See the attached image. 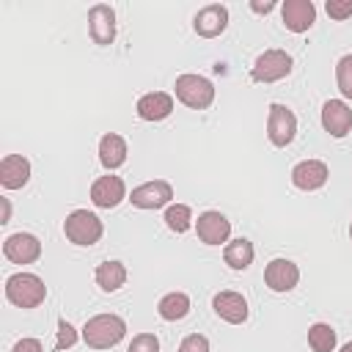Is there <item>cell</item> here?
<instances>
[{
	"label": "cell",
	"instance_id": "11",
	"mask_svg": "<svg viewBox=\"0 0 352 352\" xmlns=\"http://www.w3.org/2000/svg\"><path fill=\"white\" fill-rule=\"evenodd\" d=\"M126 198V187L121 182V176H99L94 184H91V201L99 206V209H113L118 206L121 201Z\"/></svg>",
	"mask_w": 352,
	"mask_h": 352
},
{
	"label": "cell",
	"instance_id": "6",
	"mask_svg": "<svg viewBox=\"0 0 352 352\" xmlns=\"http://www.w3.org/2000/svg\"><path fill=\"white\" fill-rule=\"evenodd\" d=\"M289 72H292V55L283 50H267L256 58L250 77L256 82H275V80H283Z\"/></svg>",
	"mask_w": 352,
	"mask_h": 352
},
{
	"label": "cell",
	"instance_id": "10",
	"mask_svg": "<svg viewBox=\"0 0 352 352\" xmlns=\"http://www.w3.org/2000/svg\"><path fill=\"white\" fill-rule=\"evenodd\" d=\"M300 280V267L292 258H272L264 270V283L272 292H292Z\"/></svg>",
	"mask_w": 352,
	"mask_h": 352
},
{
	"label": "cell",
	"instance_id": "27",
	"mask_svg": "<svg viewBox=\"0 0 352 352\" xmlns=\"http://www.w3.org/2000/svg\"><path fill=\"white\" fill-rule=\"evenodd\" d=\"M126 352H160V338L154 333H138Z\"/></svg>",
	"mask_w": 352,
	"mask_h": 352
},
{
	"label": "cell",
	"instance_id": "30",
	"mask_svg": "<svg viewBox=\"0 0 352 352\" xmlns=\"http://www.w3.org/2000/svg\"><path fill=\"white\" fill-rule=\"evenodd\" d=\"M324 8L330 14V19H338V22L346 19V16H352V0H327Z\"/></svg>",
	"mask_w": 352,
	"mask_h": 352
},
{
	"label": "cell",
	"instance_id": "2",
	"mask_svg": "<svg viewBox=\"0 0 352 352\" xmlns=\"http://www.w3.org/2000/svg\"><path fill=\"white\" fill-rule=\"evenodd\" d=\"M6 297L16 308H36L47 297V286L38 275L33 272H16L6 280Z\"/></svg>",
	"mask_w": 352,
	"mask_h": 352
},
{
	"label": "cell",
	"instance_id": "19",
	"mask_svg": "<svg viewBox=\"0 0 352 352\" xmlns=\"http://www.w3.org/2000/svg\"><path fill=\"white\" fill-rule=\"evenodd\" d=\"M30 179V162L22 154H6L0 162V184L6 190H19Z\"/></svg>",
	"mask_w": 352,
	"mask_h": 352
},
{
	"label": "cell",
	"instance_id": "18",
	"mask_svg": "<svg viewBox=\"0 0 352 352\" xmlns=\"http://www.w3.org/2000/svg\"><path fill=\"white\" fill-rule=\"evenodd\" d=\"M138 116L143 121H162L173 113V96L165 94V91H151V94H143L138 99Z\"/></svg>",
	"mask_w": 352,
	"mask_h": 352
},
{
	"label": "cell",
	"instance_id": "17",
	"mask_svg": "<svg viewBox=\"0 0 352 352\" xmlns=\"http://www.w3.org/2000/svg\"><path fill=\"white\" fill-rule=\"evenodd\" d=\"M212 308L228 324H242L248 319V302L239 292H217L212 300Z\"/></svg>",
	"mask_w": 352,
	"mask_h": 352
},
{
	"label": "cell",
	"instance_id": "31",
	"mask_svg": "<svg viewBox=\"0 0 352 352\" xmlns=\"http://www.w3.org/2000/svg\"><path fill=\"white\" fill-rule=\"evenodd\" d=\"M14 352H44V346L38 338H22L14 344Z\"/></svg>",
	"mask_w": 352,
	"mask_h": 352
},
{
	"label": "cell",
	"instance_id": "1",
	"mask_svg": "<svg viewBox=\"0 0 352 352\" xmlns=\"http://www.w3.org/2000/svg\"><path fill=\"white\" fill-rule=\"evenodd\" d=\"M126 333V322L116 314H96L82 324V341L91 349H110Z\"/></svg>",
	"mask_w": 352,
	"mask_h": 352
},
{
	"label": "cell",
	"instance_id": "12",
	"mask_svg": "<svg viewBox=\"0 0 352 352\" xmlns=\"http://www.w3.org/2000/svg\"><path fill=\"white\" fill-rule=\"evenodd\" d=\"M280 19L292 33H305L316 22V8L311 0H286L280 6Z\"/></svg>",
	"mask_w": 352,
	"mask_h": 352
},
{
	"label": "cell",
	"instance_id": "3",
	"mask_svg": "<svg viewBox=\"0 0 352 352\" xmlns=\"http://www.w3.org/2000/svg\"><path fill=\"white\" fill-rule=\"evenodd\" d=\"M102 220L94 214V212H88V209H74L72 214H66V220H63V234H66V239L72 242V245H80V248H88V245H94V242H99V236H102Z\"/></svg>",
	"mask_w": 352,
	"mask_h": 352
},
{
	"label": "cell",
	"instance_id": "16",
	"mask_svg": "<svg viewBox=\"0 0 352 352\" xmlns=\"http://www.w3.org/2000/svg\"><path fill=\"white\" fill-rule=\"evenodd\" d=\"M192 25H195V33H198V36L214 38V36H220V33L226 30V25H228V8L220 6V3L204 6V8L195 14Z\"/></svg>",
	"mask_w": 352,
	"mask_h": 352
},
{
	"label": "cell",
	"instance_id": "34",
	"mask_svg": "<svg viewBox=\"0 0 352 352\" xmlns=\"http://www.w3.org/2000/svg\"><path fill=\"white\" fill-rule=\"evenodd\" d=\"M341 352H352V341H349V344H344V346H341Z\"/></svg>",
	"mask_w": 352,
	"mask_h": 352
},
{
	"label": "cell",
	"instance_id": "15",
	"mask_svg": "<svg viewBox=\"0 0 352 352\" xmlns=\"http://www.w3.org/2000/svg\"><path fill=\"white\" fill-rule=\"evenodd\" d=\"M322 126L333 138H344L352 129V107L344 99H330L322 107Z\"/></svg>",
	"mask_w": 352,
	"mask_h": 352
},
{
	"label": "cell",
	"instance_id": "8",
	"mask_svg": "<svg viewBox=\"0 0 352 352\" xmlns=\"http://www.w3.org/2000/svg\"><path fill=\"white\" fill-rule=\"evenodd\" d=\"M88 33L102 47L113 44V38H116V11L110 6H104V3H96L88 11Z\"/></svg>",
	"mask_w": 352,
	"mask_h": 352
},
{
	"label": "cell",
	"instance_id": "26",
	"mask_svg": "<svg viewBox=\"0 0 352 352\" xmlns=\"http://www.w3.org/2000/svg\"><path fill=\"white\" fill-rule=\"evenodd\" d=\"M336 82H338V91L352 99V55H344L336 66Z\"/></svg>",
	"mask_w": 352,
	"mask_h": 352
},
{
	"label": "cell",
	"instance_id": "4",
	"mask_svg": "<svg viewBox=\"0 0 352 352\" xmlns=\"http://www.w3.org/2000/svg\"><path fill=\"white\" fill-rule=\"evenodd\" d=\"M173 91L176 99L192 110H206L214 102V85L201 74H179Z\"/></svg>",
	"mask_w": 352,
	"mask_h": 352
},
{
	"label": "cell",
	"instance_id": "21",
	"mask_svg": "<svg viewBox=\"0 0 352 352\" xmlns=\"http://www.w3.org/2000/svg\"><path fill=\"white\" fill-rule=\"evenodd\" d=\"M157 314L165 322H179L190 314V297L184 292H168L160 302H157Z\"/></svg>",
	"mask_w": 352,
	"mask_h": 352
},
{
	"label": "cell",
	"instance_id": "22",
	"mask_svg": "<svg viewBox=\"0 0 352 352\" xmlns=\"http://www.w3.org/2000/svg\"><path fill=\"white\" fill-rule=\"evenodd\" d=\"M223 258H226V264L231 270H248L250 261H253V245H250V239H245V236L231 239L226 245V250H223Z\"/></svg>",
	"mask_w": 352,
	"mask_h": 352
},
{
	"label": "cell",
	"instance_id": "14",
	"mask_svg": "<svg viewBox=\"0 0 352 352\" xmlns=\"http://www.w3.org/2000/svg\"><path fill=\"white\" fill-rule=\"evenodd\" d=\"M327 176H330V170H327V165H324L322 160H302V162H297V165L292 168V182H294V187H300V190H305V192L324 187Z\"/></svg>",
	"mask_w": 352,
	"mask_h": 352
},
{
	"label": "cell",
	"instance_id": "24",
	"mask_svg": "<svg viewBox=\"0 0 352 352\" xmlns=\"http://www.w3.org/2000/svg\"><path fill=\"white\" fill-rule=\"evenodd\" d=\"M308 344L314 352H333L336 349V330L324 322H316L308 327Z\"/></svg>",
	"mask_w": 352,
	"mask_h": 352
},
{
	"label": "cell",
	"instance_id": "9",
	"mask_svg": "<svg viewBox=\"0 0 352 352\" xmlns=\"http://www.w3.org/2000/svg\"><path fill=\"white\" fill-rule=\"evenodd\" d=\"M3 253L8 261L14 264H33L38 256H41V242L38 236L33 234H11L6 242H3Z\"/></svg>",
	"mask_w": 352,
	"mask_h": 352
},
{
	"label": "cell",
	"instance_id": "5",
	"mask_svg": "<svg viewBox=\"0 0 352 352\" xmlns=\"http://www.w3.org/2000/svg\"><path fill=\"white\" fill-rule=\"evenodd\" d=\"M294 132H297L294 113L280 102L270 104V116H267V138H270V143L278 146V148H286L294 140Z\"/></svg>",
	"mask_w": 352,
	"mask_h": 352
},
{
	"label": "cell",
	"instance_id": "35",
	"mask_svg": "<svg viewBox=\"0 0 352 352\" xmlns=\"http://www.w3.org/2000/svg\"><path fill=\"white\" fill-rule=\"evenodd\" d=\"M349 236H352V223H349Z\"/></svg>",
	"mask_w": 352,
	"mask_h": 352
},
{
	"label": "cell",
	"instance_id": "20",
	"mask_svg": "<svg viewBox=\"0 0 352 352\" xmlns=\"http://www.w3.org/2000/svg\"><path fill=\"white\" fill-rule=\"evenodd\" d=\"M99 162L107 168V170H116L126 162V140L116 132H107L102 135L99 140Z\"/></svg>",
	"mask_w": 352,
	"mask_h": 352
},
{
	"label": "cell",
	"instance_id": "25",
	"mask_svg": "<svg viewBox=\"0 0 352 352\" xmlns=\"http://www.w3.org/2000/svg\"><path fill=\"white\" fill-rule=\"evenodd\" d=\"M165 226L176 234H184L190 226H192V212L187 204H170L165 209Z\"/></svg>",
	"mask_w": 352,
	"mask_h": 352
},
{
	"label": "cell",
	"instance_id": "23",
	"mask_svg": "<svg viewBox=\"0 0 352 352\" xmlns=\"http://www.w3.org/2000/svg\"><path fill=\"white\" fill-rule=\"evenodd\" d=\"M96 283L104 292H118L126 283V267L121 261H102L96 267Z\"/></svg>",
	"mask_w": 352,
	"mask_h": 352
},
{
	"label": "cell",
	"instance_id": "28",
	"mask_svg": "<svg viewBox=\"0 0 352 352\" xmlns=\"http://www.w3.org/2000/svg\"><path fill=\"white\" fill-rule=\"evenodd\" d=\"M179 352H209V338L201 336V333H190V336L182 338Z\"/></svg>",
	"mask_w": 352,
	"mask_h": 352
},
{
	"label": "cell",
	"instance_id": "29",
	"mask_svg": "<svg viewBox=\"0 0 352 352\" xmlns=\"http://www.w3.org/2000/svg\"><path fill=\"white\" fill-rule=\"evenodd\" d=\"M74 341H77V330L69 324V322H58V341H55V349H69V346H74Z\"/></svg>",
	"mask_w": 352,
	"mask_h": 352
},
{
	"label": "cell",
	"instance_id": "33",
	"mask_svg": "<svg viewBox=\"0 0 352 352\" xmlns=\"http://www.w3.org/2000/svg\"><path fill=\"white\" fill-rule=\"evenodd\" d=\"M0 204H3V217H0V223H8V220H11V204H8V198H0Z\"/></svg>",
	"mask_w": 352,
	"mask_h": 352
},
{
	"label": "cell",
	"instance_id": "13",
	"mask_svg": "<svg viewBox=\"0 0 352 352\" xmlns=\"http://www.w3.org/2000/svg\"><path fill=\"white\" fill-rule=\"evenodd\" d=\"M195 231H198V239L204 245H220V242H228L231 220L220 212H204V214H198Z\"/></svg>",
	"mask_w": 352,
	"mask_h": 352
},
{
	"label": "cell",
	"instance_id": "32",
	"mask_svg": "<svg viewBox=\"0 0 352 352\" xmlns=\"http://www.w3.org/2000/svg\"><path fill=\"white\" fill-rule=\"evenodd\" d=\"M250 8H253L256 14H267V11H272V8H275V3H272V0H270V3H256V0H253V3H250Z\"/></svg>",
	"mask_w": 352,
	"mask_h": 352
},
{
	"label": "cell",
	"instance_id": "7",
	"mask_svg": "<svg viewBox=\"0 0 352 352\" xmlns=\"http://www.w3.org/2000/svg\"><path fill=\"white\" fill-rule=\"evenodd\" d=\"M173 198V187L165 182V179H154V182H143L132 190L129 201L132 206L138 209H160V206H168Z\"/></svg>",
	"mask_w": 352,
	"mask_h": 352
}]
</instances>
